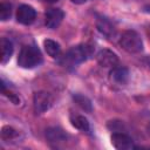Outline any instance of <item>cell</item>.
Returning a JSON list of instances; mask_svg holds the SVG:
<instances>
[{
    "mask_svg": "<svg viewBox=\"0 0 150 150\" xmlns=\"http://www.w3.org/2000/svg\"><path fill=\"white\" fill-rule=\"evenodd\" d=\"M34 110L36 114L47 111L53 104V97L47 91H36L34 94Z\"/></svg>",
    "mask_w": 150,
    "mask_h": 150,
    "instance_id": "5",
    "label": "cell"
},
{
    "mask_svg": "<svg viewBox=\"0 0 150 150\" xmlns=\"http://www.w3.org/2000/svg\"><path fill=\"white\" fill-rule=\"evenodd\" d=\"M64 13L60 8H49L45 14V22L46 26L50 29H55L62 22Z\"/></svg>",
    "mask_w": 150,
    "mask_h": 150,
    "instance_id": "8",
    "label": "cell"
},
{
    "mask_svg": "<svg viewBox=\"0 0 150 150\" xmlns=\"http://www.w3.org/2000/svg\"><path fill=\"white\" fill-rule=\"evenodd\" d=\"M70 122L76 129H79L81 131H86V132L89 131V122L84 116H82V115H71L70 116Z\"/></svg>",
    "mask_w": 150,
    "mask_h": 150,
    "instance_id": "14",
    "label": "cell"
},
{
    "mask_svg": "<svg viewBox=\"0 0 150 150\" xmlns=\"http://www.w3.org/2000/svg\"><path fill=\"white\" fill-rule=\"evenodd\" d=\"M36 18V12L32 6L21 5L16 11V20L22 25H30Z\"/></svg>",
    "mask_w": 150,
    "mask_h": 150,
    "instance_id": "7",
    "label": "cell"
},
{
    "mask_svg": "<svg viewBox=\"0 0 150 150\" xmlns=\"http://www.w3.org/2000/svg\"><path fill=\"white\" fill-rule=\"evenodd\" d=\"M96 26H97L98 32H100L101 34H103L105 38H111V36L115 35V28H114V26H112L107 19L100 18V19L97 20Z\"/></svg>",
    "mask_w": 150,
    "mask_h": 150,
    "instance_id": "12",
    "label": "cell"
},
{
    "mask_svg": "<svg viewBox=\"0 0 150 150\" xmlns=\"http://www.w3.org/2000/svg\"><path fill=\"white\" fill-rule=\"evenodd\" d=\"M46 138L53 148H62L68 141L67 134L60 128H49L46 130Z\"/></svg>",
    "mask_w": 150,
    "mask_h": 150,
    "instance_id": "4",
    "label": "cell"
},
{
    "mask_svg": "<svg viewBox=\"0 0 150 150\" xmlns=\"http://www.w3.org/2000/svg\"><path fill=\"white\" fill-rule=\"evenodd\" d=\"M18 136V131L15 129H13L12 127H4L2 131H1V137L5 141H11L14 139Z\"/></svg>",
    "mask_w": 150,
    "mask_h": 150,
    "instance_id": "17",
    "label": "cell"
},
{
    "mask_svg": "<svg viewBox=\"0 0 150 150\" xmlns=\"http://www.w3.org/2000/svg\"><path fill=\"white\" fill-rule=\"evenodd\" d=\"M146 131H148V134L150 136V123H148V125H146Z\"/></svg>",
    "mask_w": 150,
    "mask_h": 150,
    "instance_id": "19",
    "label": "cell"
},
{
    "mask_svg": "<svg viewBox=\"0 0 150 150\" xmlns=\"http://www.w3.org/2000/svg\"><path fill=\"white\" fill-rule=\"evenodd\" d=\"M12 15V6L7 2H1L0 5V19L2 21H6Z\"/></svg>",
    "mask_w": 150,
    "mask_h": 150,
    "instance_id": "16",
    "label": "cell"
},
{
    "mask_svg": "<svg viewBox=\"0 0 150 150\" xmlns=\"http://www.w3.org/2000/svg\"><path fill=\"white\" fill-rule=\"evenodd\" d=\"M73 4H76V5H81V4H84V2H87L88 0H70Z\"/></svg>",
    "mask_w": 150,
    "mask_h": 150,
    "instance_id": "18",
    "label": "cell"
},
{
    "mask_svg": "<svg viewBox=\"0 0 150 150\" xmlns=\"http://www.w3.org/2000/svg\"><path fill=\"white\" fill-rule=\"evenodd\" d=\"M111 143L116 149L120 150H129L135 148L132 138L124 132H114L111 135Z\"/></svg>",
    "mask_w": 150,
    "mask_h": 150,
    "instance_id": "6",
    "label": "cell"
},
{
    "mask_svg": "<svg viewBox=\"0 0 150 150\" xmlns=\"http://www.w3.org/2000/svg\"><path fill=\"white\" fill-rule=\"evenodd\" d=\"M42 62V54L36 46H23L18 56V64L21 68L30 69L39 66Z\"/></svg>",
    "mask_w": 150,
    "mask_h": 150,
    "instance_id": "1",
    "label": "cell"
},
{
    "mask_svg": "<svg viewBox=\"0 0 150 150\" xmlns=\"http://www.w3.org/2000/svg\"><path fill=\"white\" fill-rule=\"evenodd\" d=\"M120 45L124 50L132 54L141 53L143 50V41L139 34L132 29H128L122 34L120 39Z\"/></svg>",
    "mask_w": 150,
    "mask_h": 150,
    "instance_id": "3",
    "label": "cell"
},
{
    "mask_svg": "<svg viewBox=\"0 0 150 150\" xmlns=\"http://www.w3.org/2000/svg\"><path fill=\"white\" fill-rule=\"evenodd\" d=\"M97 62L100 66L104 67V68H114L117 66L118 63V57L115 53H112L109 49H102L98 52L97 56Z\"/></svg>",
    "mask_w": 150,
    "mask_h": 150,
    "instance_id": "9",
    "label": "cell"
},
{
    "mask_svg": "<svg viewBox=\"0 0 150 150\" xmlns=\"http://www.w3.org/2000/svg\"><path fill=\"white\" fill-rule=\"evenodd\" d=\"M129 79V70L125 67H114L110 71V80L116 84H125Z\"/></svg>",
    "mask_w": 150,
    "mask_h": 150,
    "instance_id": "10",
    "label": "cell"
},
{
    "mask_svg": "<svg viewBox=\"0 0 150 150\" xmlns=\"http://www.w3.org/2000/svg\"><path fill=\"white\" fill-rule=\"evenodd\" d=\"M0 49H1V56H0L1 63L5 64V63H7V61L11 59V56L13 54V45L8 39L2 38L0 40Z\"/></svg>",
    "mask_w": 150,
    "mask_h": 150,
    "instance_id": "11",
    "label": "cell"
},
{
    "mask_svg": "<svg viewBox=\"0 0 150 150\" xmlns=\"http://www.w3.org/2000/svg\"><path fill=\"white\" fill-rule=\"evenodd\" d=\"M93 55V47L88 45H79L71 47L62 57V63L67 66H75L87 61Z\"/></svg>",
    "mask_w": 150,
    "mask_h": 150,
    "instance_id": "2",
    "label": "cell"
},
{
    "mask_svg": "<svg viewBox=\"0 0 150 150\" xmlns=\"http://www.w3.org/2000/svg\"><path fill=\"white\" fill-rule=\"evenodd\" d=\"M43 47L47 52V54L49 56H52L53 59L55 57H59L60 54H61V47L57 42H55L54 40H50V39H47L43 41Z\"/></svg>",
    "mask_w": 150,
    "mask_h": 150,
    "instance_id": "13",
    "label": "cell"
},
{
    "mask_svg": "<svg viewBox=\"0 0 150 150\" xmlns=\"http://www.w3.org/2000/svg\"><path fill=\"white\" fill-rule=\"evenodd\" d=\"M74 101H75L76 104H77L80 108H82L84 111L90 112V111L93 110L91 102H90V100H89L88 97H86V96H83V95H81V94H76V95H74Z\"/></svg>",
    "mask_w": 150,
    "mask_h": 150,
    "instance_id": "15",
    "label": "cell"
},
{
    "mask_svg": "<svg viewBox=\"0 0 150 150\" xmlns=\"http://www.w3.org/2000/svg\"><path fill=\"white\" fill-rule=\"evenodd\" d=\"M43 1H46V2H49V4H53V2H56L57 0H43Z\"/></svg>",
    "mask_w": 150,
    "mask_h": 150,
    "instance_id": "20",
    "label": "cell"
}]
</instances>
